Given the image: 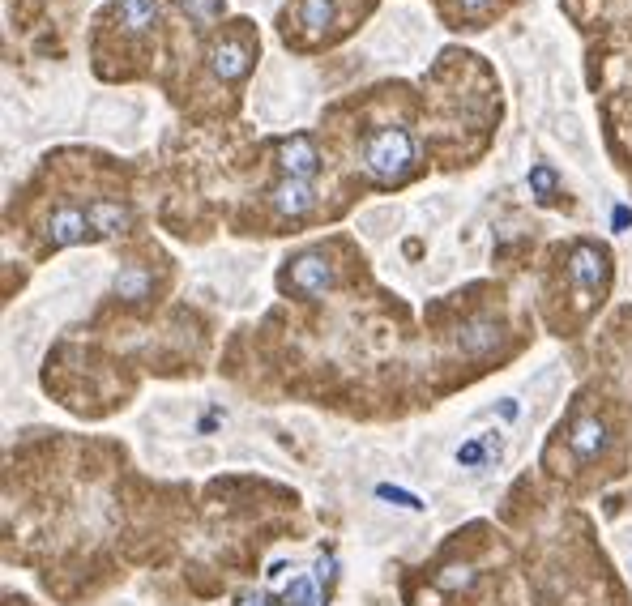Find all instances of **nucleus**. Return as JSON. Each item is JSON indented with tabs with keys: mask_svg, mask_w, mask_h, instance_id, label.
<instances>
[{
	"mask_svg": "<svg viewBox=\"0 0 632 606\" xmlns=\"http://www.w3.org/2000/svg\"><path fill=\"white\" fill-rule=\"evenodd\" d=\"M517 414H521V406L513 402V397H504V402H500V419H509V423H513Z\"/></svg>",
	"mask_w": 632,
	"mask_h": 606,
	"instance_id": "aec40b11",
	"label": "nucleus"
},
{
	"mask_svg": "<svg viewBox=\"0 0 632 606\" xmlns=\"http://www.w3.org/2000/svg\"><path fill=\"white\" fill-rule=\"evenodd\" d=\"M556 188H560V180H556V171H551L547 163H539V167L530 171V193L539 197L543 205H551V201H556Z\"/></svg>",
	"mask_w": 632,
	"mask_h": 606,
	"instance_id": "dca6fc26",
	"label": "nucleus"
},
{
	"mask_svg": "<svg viewBox=\"0 0 632 606\" xmlns=\"http://www.w3.org/2000/svg\"><path fill=\"white\" fill-rule=\"evenodd\" d=\"M329 568H334V560H316L312 572H299V577L282 589V602L278 606H325V581H329Z\"/></svg>",
	"mask_w": 632,
	"mask_h": 606,
	"instance_id": "39448f33",
	"label": "nucleus"
},
{
	"mask_svg": "<svg viewBox=\"0 0 632 606\" xmlns=\"http://www.w3.org/2000/svg\"><path fill=\"white\" fill-rule=\"evenodd\" d=\"M607 444H611V436H607V423L598 419V414H577L573 427H568V449L581 461H598L607 453Z\"/></svg>",
	"mask_w": 632,
	"mask_h": 606,
	"instance_id": "20e7f679",
	"label": "nucleus"
},
{
	"mask_svg": "<svg viewBox=\"0 0 632 606\" xmlns=\"http://www.w3.org/2000/svg\"><path fill=\"white\" fill-rule=\"evenodd\" d=\"M363 163H368V171H372L381 184L402 180V175L410 171V163H415V137H410L406 129H381V133H372L368 146H363Z\"/></svg>",
	"mask_w": 632,
	"mask_h": 606,
	"instance_id": "f257e3e1",
	"label": "nucleus"
},
{
	"mask_svg": "<svg viewBox=\"0 0 632 606\" xmlns=\"http://www.w3.org/2000/svg\"><path fill=\"white\" fill-rule=\"evenodd\" d=\"M282 286H287V291H295V295H304V299H316V295H325L329 286H334V265H329L321 252H304V257L291 261Z\"/></svg>",
	"mask_w": 632,
	"mask_h": 606,
	"instance_id": "7ed1b4c3",
	"label": "nucleus"
},
{
	"mask_svg": "<svg viewBox=\"0 0 632 606\" xmlns=\"http://www.w3.org/2000/svg\"><path fill=\"white\" fill-rule=\"evenodd\" d=\"M568 278H573L577 299L590 303L607 282V252L598 244H573V252H568Z\"/></svg>",
	"mask_w": 632,
	"mask_h": 606,
	"instance_id": "f03ea898",
	"label": "nucleus"
},
{
	"mask_svg": "<svg viewBox=\"0 0 632 606\" xmlns=\"http://www.w3.org/2000/svg\"><path fill=\"white\" fill-rule=\"evenodd\" d=\"M270 201H274V210L278 214H287V218H304L312 205H316V193H312V184L308 180H282L270 188Z\"/></svg>",
	"mask_w": 632,
	"mask_h": 606,
	"instance_id": "6e6552de",
	"label": "nucleus"
},
{
	"mask_svg": "<svg viewBox=\"0 0 632 606\" xmlns=\"http://www.w3.org/2000/svg\"><path fill=\"white\" fill-rule=\"evenodd\" d=\"M299 22H304L308 30L334 26V0H304V5H299Z\"/></svg>",
	"mask_w": 632,
	"mask_h": 606,
	"instance_id": "2eb2a0df",
	"label": "nucleus"
},
{
	"mask_svg": "<svg viewBox=\"0 0 632 606\" xmlns=\"http://www.w3.org/2000/svg\"><path fill=\"white\" fill-rule=\"evenodd\" d=\"M218 423H223V410H210V414H205V419L197 423V432H214Z\"/></svg>",
	"mask_w": 632,
	"mask_h": 606,
	"instance_id": "6ab92c4d",
	"label": "nucleus"
},
{
	"mask_svg": "<svg viewBox=\"0 0 632 606\" xmlns=\"http://www.w3.org/2000/svg\"><path fill=\"white\" fill-rule=\"evenodd\" d=\"M500 342V329L492 321H466L457 329V346H462V355H487Z\"/></svg>",
	"mask_w": 632,
	"mask_h": 606,
	"instance_id": "f8f14e48",
	"label": "nucleus"
},
{
	"mask_svg": "<svg viewBox=\"0 0 632 606\" xmlns=\"http://www.w3.org/2000/svg\"><path fill=\"white\" fill-rule=\"evenodd\" d=\"M235 606H274L270 598H265V594H248V598H240V602H235Z\"/></svg>",
	"mask_w": 632,
	"mask_h": 606,
	"instance_id": "412c9836",
	"label": "nucleus"
},
{
	"mask_svg": "<svg viewBox=\"0 0 632 606\" xmlns=\"http://www.w3.org/2000/svg\"><path fill=\"white\" fill-rule=\"evenodd\" d=\"M90 231V218L86 210H73V205H65V210H56L52 222H47V244L52 248H69V244H82Z\"/></svg>",
	"mask_w": 632,
	"mask_h": 606,
	"instance_id": "0eeeda50",
	"label": "nucleus"
},
{
	"mask_svg": "<svg viewBox=\"0 0 632 606\" xmlns=\"http://www.w3.org/2000/svg\"><path fill=\"white\" fill-rule=\"evenodd\" d=\"M457 466L462 470H483L492 457H500V432H483V436H470L466 444H457Z\"/></svg>",
	"mask_w": 632,
	"mask_h": 606,
	"instance_id": "9b49d317",
	"label": "nucleus"
},
{
	"mask_svg": "<svg viewBox=\"0 0 632 606\" xmlns=\"http://www.w3.org/2000/svg\"><path fill=\"white\" fill-rule=\"evenodd\" d=\"M278 167H282V175L287 180H312L316 175V167H321V154H316V146H312V137H287L278 146Z\"/></svg>",
	"mask_w": 632,
	"mask_h": 606,
	"instance_id": "423d86ee",
	"label": "nucleus"
},
{
	"mask_svg": "<svg viewBox=\"0 0 632 606\" xmlns=\"http://www.w3.org/2000/svg\"><path fill=\"white\" fill-rule=\"evenodd\" d=\"M86 218H90V231L99 239H116V235L129 231V222H133L129 205H116V201H94L86 210Z\"/></svg>",
	"mask_w": 632,
	"mask_h": 606,
	"instance_id": "9d476101",
	"label": "nucleus"
},
{
	"mask_svg": "<svg viewBox=\"0 0 632 606\" xmlns=\"http://www.w3.org/2000/svg\"><path fill=\"white\" fill-rule=\"evenodd\" d=\"M376 496H381V500H393V504H402V508H410V513H419V508H423L419 496H410V491H398V487H376Z\"/></svg>",
	"mask_w": 632,
	"mask_h": 606,
	"instance_id": "a211bd4d",
	"label": "nucleus"
},
{
	"mask_svg": "<svg viewBox=\"0 0 632 606\" xmlns=\"http://www.w3.org/2000/svg\"><path fill=\"white\" fill-rule=\"evenodd\" d=\"M210 69L223 77V82H240V77L252 69V52H248L244 43L223 39V43H214V47H210Z\"/></svg>",
	"mask_w": 632,
	"mask_h": 606,
	"instance_id": "1a4fd4ad",
	"label": "nucleus"
},
{
	"mask_svg": "<svg viewBox=\"0 0 632 606\" xmlns=\"http://www.w3.org/2000/svg\"><path fill=\"white\" fill-rule=\"evenodd\" d=\"M483 5H487V0H462V9H466V13H479Z\"/></svg>",
	"mask_w": 632,
	"mask_h": 606,
	"instance_id": "5701e85b",
	"label": "nucleus"
},
{
	"mask_svg": "<svg viewBox=\"0 0 632 606\" xmlns=\"http://www.w3.org/2000/svg\"><path fill=\"white\" fill-rule=\"evenodd\" d=\"M628 222H632V210H628V205H620V210H615V231L628 227Z\"/></svg>",
	"mask_w": 632,
	"mask_h": 606,
	"instance_id": "4be33fe9",
	"label": "nucleus"
},
{
	"mask_svg": "<svg viewBox=\"0 0 632 606\" xmlns=\"http://www.w3.org/2000/svg\"><path fill=\"white\" fill-rule=\"evenodd\" d=\"M116 18H120V26H129L133 35H141V30H150L158 18V0H120Z\"/></svg>",
	"mask_w": 632,
	"mask_h": 606,
	"instance_id": "4468645a",
	"label": "nucleus"
},
{
	"mask_svg": "<svg viewBox=\"0 0 632 606\" xmlns=\"http://www.w3.org/2000/svg\"><path fill=\"white\" fill-rule=\"evenodd\" d=\"M150 269H141V265H124L120 274H116V295L120 299H129V303H141V299H150Z\"/></svg>",
	"mask_w": 632,
	"mask_h": 606,
	"instance_id": "ddd939ff",
	"label": "nucleus"
},
{
	"mask_svg": "<svg viewBox=\"0 0 632 606\" xmlns=\"http://www.w3.org/2000/svg\"><path fill=\"white\" fill-rule=\"evenodd\" d=\"M218 5H223V0H180V9H184L197 26H210V22L218 18Z\"/></svg>",
	"mask_w": 632,
	"mask_h": 606,
	"instance_id": "f3484780",
	"label": "nucleus"
}]
</instances>
